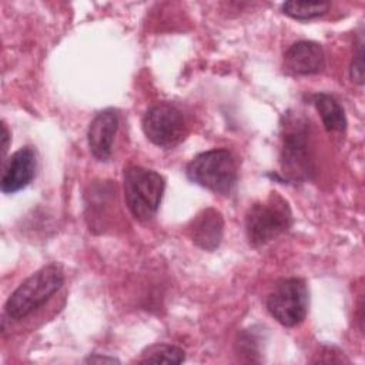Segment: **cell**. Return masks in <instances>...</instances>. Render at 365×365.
I'll return each mask as SVG.
<instances>
[{
	"mask_svg": "<svg viewBox=\"0 0 365 365\" xmlns=\"http://www.w3.org/2000/svg\"><path fill=\"white\" fill-rule=\"evenodd\" d=\"M1 138H3V145H1V148H3V155H4L6 151H7V148H9V140H10L9 130H7V127H6L4 123H1Z\"/></svg>",
	"mask_w": 365,
	"mask_h": 365,
	"instance_id": "e0dca14e",
	"label": "cell"
},
{
	"mask_svg": "<svg viewBox=\"0 0 365 365\" xmlns=\"http://www.w3.org/2000/svg\"><path fill=\"white\" fill-rule=\"evenodd\" d=\"M118 128V111L114 108L101 110L90 121L87 140L94 158L107 161L113 151L114 137Z\"/></svg>",
	"mask_w": 365,
	"mask_h": 365,
	"instance_id": "9c48e42d",
	"label": "cell"
},
{
	"mask_svg": "<svg viewBox=\"0 0 365 365\" xmlns=\"http://www.w3.org/2000/svg\"><path fill=\"white\" fill-rule=\"evenodd\" d=\"M64 274L60 265L48 264L26 281H23L9 297L4 312L14 321L24 319L36 309L43 307L63 285Z\"/></svg>",
	"mask_w": 365,
	"mask_h": 365,
	"instance_id": "7a4b0ae2",
	"label": "cell"
},
{
	"mask_svg": "<svg viewBox=\"0 0 365 365\" xmlns=\"http://www.w3.org/2000/svg\"><path fill=\"white\" fill-rule=\"evenodd\" d=\"M308 288L301 278H282L267 298L268 312L284 327L299 325L308 312Z\"/></svg>",
	"mask_w": 365,
	"mask_h": 365,
	"instance_id": "8992f818",
	"label": "cell"
},
{
	"mask_svg": "<svg viewBox=\"0 0 365 365\" xmlns=\"http://www.w3.org/2000/svg\"><path fill=\"white\" fill-rule=\"evenodd\" d=\"M36 164V153L31 147H23L13 153L3 167L1 191L14 194L26 188L34 178Z\"/></svg>",
	"mask_w": 365,
	"mask_h": 365,
	"instance_id": "ba28073f",
	"label": "cell"
},
{
	"mask_svg": "<svg viewBox=\"0 0 365 365\" xmlns=\"http://www.w3.org/2000/svg\"><path fill=\"white\" fill-rule=\"evenodd\" d=\"M188 180L212 192L230 194L238 180V165L225 148H214L197 154L185 168Z\"/></svg>",
	"mask_w": 365,
	"mask_h": 365,
	"instance_id": "277c9868",
	"label": "cell"
},
{
	"mask_svg": "<svg viewBox=\"0 0 365 365\" xmlns=\"http://www.w3.org/2000/svg\"><path fill=\"white\" fill-rule=\"evenodd\" d=\"M285 68L291 74L308 76L322 71L325 67V54L321 44L301 40L289 46L284 54Z\"/></svg>",
	"mask_w": 365,
	"mask_h": 365,
	"instance_id": "30bf717a",
	"label": "cell"
},
{
	"mask_svg": "<svg viewBox=\"0 0 365 365\" xmlns=\"http://www.w3.org/2000/svg\"><path fill=\"white\" fill-rule=\"evenodd\" d=\"M145 137L155 145L173 148L187 135V121L182 111L171 103L151 106L143 117Z\"/></svg>",
	"mask_w": 365,
	"mask_h": 365,
	"instance_id": "52a82bcc",
	"label": "cell"
},
{
	"mask_svg": "<svg viewBox=\"0 0 365 365\" xmlns=\"http://www.w3.org/2000/svg\"><path fill=\"white\" fill-rule=\"evenodd\" d=\"M291 224V207L278 192H271L265 200L254 202L245 212V234L254 248L288 231Z\"/></svg>",
	"mask_w": 365,
	"mask_h": 365,
	"instance_id": "3957f363",
	"label": "cell"
},
{
	"mask_svg": "<svg viewBox=\"0 0 365 365\" xmlns=\"http://www.w3.org/2000/svg\"><path fill=\"white\" fill-rule=\"evenodd\" d=\"M84 362H87V364H94V362H110V364H113V362H120L117 358H114V356H101V355H90L88 358H86L84 359Z\"/></svg>",
	"mask_w": 365,
	"mask_h": 365,
	"instance_id": "2e32d148",
	"label": "cell"
},
{
	"mask_svg": "<svg viewBox=\"0 0 365 365\" xmlns=\"http://www.w3.org/2000/svg\"><path fill=\"white\" fill-rule=\"evenodd\" d=\"M351 78L356 84L364 83V41L362 37L359 38L356 44V53L354 54L352 63H351Z\"/></svg>",
	"mask_w": 365,
	"mask_h": 365,
	"instance_id": "9a60e30c",
	"label": "cell"
},
{
	"mask_svg": "<svg viewBox=\"0 0 365 365\" xmlns=\"http://www.w3.org/2000/svg\"><path fill=\"white\" fill-rule=\"evenodd\" d=\"M329 9L327 1H287L282 4V11L297 20H311L325 14Z\"/></svg>",
	"mask_w": 365,
	"mask_h": 365,
	"instance_id": "5bb4252c",
	"label": "cell"
},
{
	"mask_svg": "<svg viewBox=\"0 0 365 365\" xmlns=\"http://www.w3.org/2000/svg\"><path fill=\"white\" fill-rule=\"evenodd\" d=\"M185 359L182 348L171 344H154L147 346L138 359L141 364H181Z\"/></svg>",
	"mask_w": 365,
	"mask_h": 365,
	"instance_id": "4fadbf2b",
	"label": "cell"
},
{
	"mask_svg": "<svg viewBox=\"0 0 365 365\" xmlns=\"http://www.w3.org/2000/svg\"><path fill=\"white\" fill-rule=\"evenodd\" d=\"M224 234L222 214L215 208H205L198 212L190 225L192 242L205 251H214L221 244Z\"/></svg>",
	"mask_w": 365,
	"mask_h": 365,
	"instance_id": "8fae6325",
	"label": "cell"
},
{
	"mask_svg": "<svg viewBox=\"0 0 365 365\" xmlns=\"http://www.w3.org/2000/svg\"><path fill=\"white\" fill-rule=\"evenodd\" d=\"M312 104L321 115L322 124L328 133H344L346 128V117L342 106L327 93H315Z\"/></svg>",
	"mask_w": 365,
	"mask_h": 365,
	"instance_id": "7c38bea8",
	"label": "cell"
},
{
	"mask_svg": "<svg viewBox=\"0 0 365 365\" xmlns=\"http://www.w3.org/2000/svg\"><path fill=\"white\" fill-rule=\"evenodd\" d=\"M281 170L288 181L302 182L315 174V160L308 121L287 113L281 125Z\"/></svg>",
	"mask_w": 365,
	"mask_h": 365,
	"instance_id": "6da1fadb",
	"label": "cell"
},
{
	"mask_svg": "<svg viewBox=\"0 0 365 365\" xmlns=\"http://www.w3.org/2000/svg\"><path fill=\"white\" fill-rule=\"evenodd\" d=\"M164 190L165 180L157 171L137 165L124 170V198L135 220L145 222L157 214Z\"/></svg>",
	"mask_w": 365,
	"mask_h": 365,
	"instance_id": "5b68a950",
	"label": "cell"
}]
</instances>
